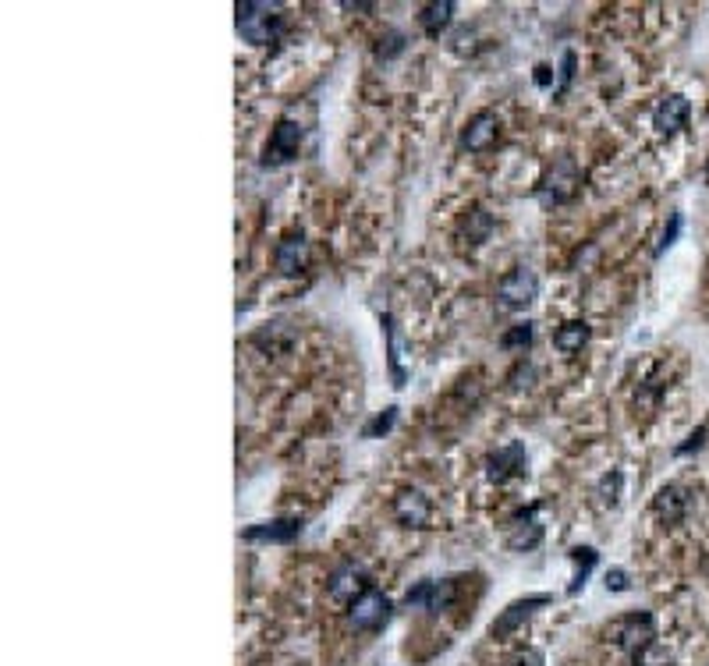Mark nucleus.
Masks as SVG:
<instances>
[{
  "instance_id": "obj_1",
  "label": "nucleus",
  "mask_w": 709,
  "mask_h": 666,
  "mask_svg": "<svg viewBox=\"0 0 709 666\" xmlns=\"http://www.w3.org/2000/svg\"><path fill=\"white\" fill-rule=\"evenodd\" d=\"M238 32L256 47H270L284 32V11L281 4H266V0H242L238 4Z\"/></svg>"
},
{
  "instance_id": "obj_2",
  "label": "nucleus",
  "mask_w": 709,
  "mask_h": 666,
  "mask_svg": "<svg viewBox=\"0 0 709 666\" xmlns=\"http://www.w3.org/2000/svg\"><path fill=\"white\" fill-rule=\"evenodd\" d=\"M607 638L617 645L621 652H642L656 642V620L653 613H624L607 628Z\"/></svg>"
},
{
  "instance_id": "obj_3",
  "label": "nucleus",
  "mask_w": 709,
  "mask_h": 666,
  "mask_svg": "<svg viewBox=\"0 0 709 666\" xmlns=\"http://www.w3.org/2000/svg\"><path fill=\"white\" fill-rule=\"evenodd\" d=\"M539 298V277L529 266H515L511 273H504L497 284V305L507 312H522L529 309Z\"/></svg>"
},
{
  "instance_id": "obj_4",
  "label": "nucleus",
  "mask_w": 709,
  "mask_h": 666,
  "mask_svg": "<svg viewBox=\"0 0 709 666\" xmlns=\"http://www.w3.org/2000/svg\"><path fill=\"white\" fill-rule=\"evenodd\" d=\"M578 185H582V174H578V163L571 156H561V160L546 171V178L539 181V199L546 206H561V202H571L578 195Z\"/></svg>"
},
{
  "instance_id": "obj_5",
  "label": "nucleus",
  "mask_w": 709,
  "mask_h": 666,
  "mask_svg": "<svg viewBox=\"0 0 709 666\" xmlns=\"http://www.w3.org/2000/svg\"><path fill=\"white\" fill-rule=\"evenodd\" d=\"M390 610H394V606H390V599L383 596L380 589H373V585H369V589L348 606V620H351V628H355V631H380V628H387Z\"/></svg>"
},
{
  "instance_id": "obj_6",
  "label": "nucleus",
  "mask_w": 709,
  "mask_h": 666,
  "mask_svg": "<svg viewBox=\"0 0 709 666\" xmlns=\"http://www.w3.org/2000/svg\"><path fill=\"white\" fill-rule=\"evenodd\" d=\"M454 596H458V585H454V578H426L419 581L412 592L405 596V610H429V613H440L447 610V606L454 603Z\"/></svg>"
},
{
  "instance_id": "obj_7",
  "label": "nucleus",
  "mask_w": 709,
  "mask_h": 666,
  "mask_svg": "<svg viewBox=\"0 0 709 666\" xmlns=\"http://www.w3.org/2000/svg\"><path fill=\"white\" fill-rule=\"evenodd\" d=\"M302 149V124L291 121V117H281L277 128L270 132V142L263 149V163L270 167H281V163H291Z\"/></svg>"
},
{
  "instance_id": "obj_8",
  "label": "nucleus",
  "mask_w": 709,
  "mask_h": 666,
  "mask_svg": "<svg viewBox=\"0 0 709 666\" xmlns=\"http://www.w3.org/2000/svg\"><path fill=\"white\" fill-rule=\"evenodd\" d=\"M366 589H369V578H366V571H362L359 564H341V567H334V574L327 578L330 599H334V603H344V606L355 603V599H359Z\"/></svg>"
},
{
  "instance_id": "obj_9",
  "label": "nucleus",
  "mask_w": 709,
  "mask_h": 666,
  "mask_svg": "<svg viewBox=\"0 0 709 666\" xmlns=\"http://www.w3.org/2000/svg\"><path fill=\"white\" fill-rule=\"evenodd\" d=\"M529 472V454H525L522 443H507L497 454L486 457V475L493 482H507V479H522Z\"/></svg>"
},
{
  "instance_id": "obj_10",
  "label": "nucleus",
  "mask_w": 709,
  "mask_h": 666,
  "mask_svg": "<svg viewBox=\"0 0 709 666\" xmlns=\"http://www.w3.org/2000/svg\"><path fill=\"white\" fill-rule=\"evenodd\" d=\"M497 135H500V117L493 110H479V114L468 117L465 132H461V146L468 153H483V149H490L497 142Z\"/></svg>"
},
{
  "instance_id": "obj_11",
  "label": "nucleus",
  "mask_w": 709,
  "mask_h": 666,
  "mask_svg": "<svg viewBox=\"0 0 709 666\" xmlns=\"http://www.w3.org/2000/svg\"><path fill=\"white\" fill-rule=\"evenodd\" d=\"M273 266L284 273V277H295L309 266V241H305L302 231H291L288 238L277 241L273 248Z\"/></svg>"
},
{
  "instance_id": "obj_12",
  "label": "nucleus",
  "mask_w": 709,
  "mask_h": 666,
  "mask_svg": "<svg viewBox=\"0 0 709 666\" xmlns=\"http://www.w3.org/2000/svg\"><path fill=\"white\" fill-rule=\"evenodd\" d=\"M302 528H305L302 518H273L245 528L242 539L245 543H295L298 535H302Z\"/></svg>"
},
{
  "instance_id": "obj_13",
  "label": "nucleus",
  "mask_w": 709,
  "mask_h": 666,
  "mask_svg": "<svg viewBox=\"0 0 709 666\" xmlns=\"http://www.w3.org/2000/svg\"><path fill=\"white\" fill-rule=\"evenodd\" d=\"M546 603H550V596H525V599H515V603L507 606V610L500 613V617L490 624V635H493V638L515 635V631L522 628L525 620H529L532 613H536L539 606H546Z\"/></svg>"
},
{
  "instance_id": "obj_14",
  "label": "nucleus",
  "mask_w": 709,
  "mask_h": 666,
  "mask_svg": "<svg viewBox=\"0 0 709 666\" xmlns=\"http://www.w3.org/2000/svg\"><path fill=\"white\" fill-rule=\"evenodd\" d=\"M394 518H398V525L405 528H429V518H433V507H429L426 493H419V489H405V493L394 496Z\"/></svg>"
},
{
  "instance_id": "obj_15",
  "label": "nucleus",
  "mask_w": 709,
  "mask_h": 666,
  "mask_svg": "<svg viewBox=\"0 0 709 666\" xmlns=\"http://www.w3.org/2000/svg\"><path fill=\"white\" fill-rule=\"evenodd\" d=\"M688 114H692V103L685 100L681 93H674V96H667V100L656 107V114H653V124H656V132L660 135H678L681 128L688 124Z\"/></svg>"
},
{
  "instance_id": "obj_16",
  "label": "nucleus",
  "mask_w": 709,
  "mask_h": 666,
  "mask_svg": "<svg viewBox=\"0 0 709 666\" xmlns=\"http://www.w3.org/2000/svg\"><path fill=\"white\" fill-rule=\"evenodd\" d=\"M688 507H692V500H688V493L681 486H663L660 493L653 496V511L663 525H681Z\"/></svg>"
},
{
  "instance_id": "obj_17",
  "label": "nucleus",
  "mask_w": 709,
  "mask_h": 666,
  "mask_svg": "<svg viewBox=\"0 0 709 666\" xmlns=\"http://www.w3.org/2000/svg\"><path fill=\"white\" fill-rule=\"evenodd\" d=\"M543 543V525L536 521V507L525 514H518L515 525H511V532H507V546L515 553H529L536 550V546Z\"/></svg>"
},
{
  "instance_id": "obj_18",
  "label": "nucleus",
  "mask_w": 709,
  "mask_h": 666,
  "mask_svg": "<svg viewBox=\"0 0 709 666\" xmlns=\"http://www.w3.org/2000/svg\"><path fill=\"white\" fill-rule=\"evenodd\" d=\"M454 11H458L454 8V0H433V4H426V8L419 11L422 32H426L429 39H440V32L454 22Z\"/></svg>"
},
{
  "instance_id": "obj_19",
  "label": "nucleus",
  "mask_w": 709,
  "mask_h": 666,
  "mask_svg": "<svg viewBox=\"0 0 709 666\" xmlns=\"http://www.w3.org/2000/svg\"><path fill=\"white\" fill-rule=\"evenodd\" d=\"M585 341H589V323H585V319H571V323H564L561 330L554 333V348L561 351V355L582 351Z\"/></svg>"
},
{
  "instance_id": "obj_20",
  "label": "nucleus",
  "mask_w": 709,
  "mask_h": 666,
  "mask_svg": "<svg viewBox=\"0 0 709 666\" xmlns=\"http://www.w3.org/2000/svg\"><path fill=\"white\" fill-rule=\"evenodd\" d=\"M461 234H465L472 245H483V241L493 234V217L483 210V206H472V210L465 213V220H461Z\"/></svg>"
},
{
  "instance_id": "obj_21",
  "label": "nucleus",
  "mask_w": 709,
  "mask_h": 666,
  "mask_svg": "<svg viewBox=\"0 0 709 666\" xmlns=\"http://www.w3.org/2000/svg\"><path fill=\"white\" fill-rule=\"evenodd\" d=\"M571 560H575V578H571V585H568V596H578V592L585 589L589 571H593L596 560H600V553H596L593 546H575V550H571Z\"/></svg>"
},
{
  "instance_id": "obj_22",
  "label": "nucleus",
  "mask_w": 709,
  "mask_h": 666,
  "mask_svg": "<svg viewBox=\"0 0 709 666\" xmlns=\"http://www.w3.org/2000/svg\"><path fill=\"white\" fill-rule=\"evenodd\" d=\"M532 323L525 319V323H515L507 333H500V348H507V351H515V348H529L532 344Z\"/></svg>"
},
{
  "instance_id": "obj_23",
  "label": "nucleus",
  "mask_w": 709,
  "mask_h": 666,
  "mask_svg": "<svg viewBox=\"0 0 709 666\" xmlns=\"http://www.w3.org/2000/svg\"><path fill=\"white\" fill-rule=\"evenodd\" d=\"M621 486H624V475L617 472H610V475H603V482H600V500L607 507H617V500H621Z\"/></svg>"
},
{
  "instance_id": "obj_24",
  "label": "nucleus",
  "mask_w": 709,
  "mask_h": 666,
  "mask_svg": "<svg viewBox=\"0 0 709 666\" xmlns=\"http://www.w3.org/2000/svg\"><path fill=\"white\" fill-rule=\"evenodd\" d=\"M394 422H398V408H383L380 415H376V419L369 422L366 429H362V436H366V440H376V436L390 433V426H394Z\"/></svg>"
},
{
  "instance_id": "obj_25",
  "label": "nucleus",
  "mask_w": 709,
  "mask_h": 666,
  "mask_svg": "<svg viewBox=\"0 0 709 666\" xmlns=\"http://www.w3.org/2000/svg\"><path fill=\"white\" fill-rule=\"evenodd\" d=\"M635 666H671V656H667V649H660V645H649V649L635 652Z\"/></svg>"
},
{
  "instance_id": "obj_26",
  "label": "nucleus",
  "mask_w": 709,
  "mask_h": 666,
  "mask_svg": "<svg viewBox=\"0 0 709 666\" xmlns=\"http://www.w3.org/2000/svg\"><path fill=\"white\" fill-rule=\"evenodd\" d=\"M681 224H685V217H681V213H671V224L663 227V234H660V245H656V256H663V252H667V248H671L674 241H678V234H681Z\"/></svg>"
},
{
  "instance_id": "obj_27",
  "label": "nucleus",
  "mask_w": 709,
  "mask_h": 666,
  "mask_svg": "<svg viewBox=\"0 0 709 666\" xmlns=\"http://www.w3.org/2000/svg\"><path fill=\"white\" fill-rule=\"evenodd\" d=\"M628 589H632V581H628V571H621V567L607 571V592H628Z\"/></svg>"
},
{
  "instance_id": "obj_28",
  "label": "nucleus",
  "mask_w": 709,
  "mask_h": 666,
  "mask_svg": "<svg viewBox=\"0 0 709 666\" xmlns=\"http://www.w3.org/2000/svg\"><path fill=\"white\" fill-rule=\"evenodd\" d=\"M571 78H575V54H564L561 57V82H557V93H564V89L571 86Z\"/></svg>"
},
{
  "instance_id": "obj_29",
  "label": "nucleus",
  "mask_w": 709,
  "mask_h": 666,
  "mask_svg": "<svg viewBox=\"0 0 709 666\" xmlns=\"http://www.w3.org/2000/svg\"><path fill=\"white\" fill-rule=\"evenodd\" d=\"M706 433H709V429H706V426H699L692 436H688V443H681V447L674 450V454H692V450H699V447H702V440H706Z\"/></svg>"
},
{
  "instance_id": "obj_30",
  "label": "nucleus",
  "mask_w": 709,
  "mask_h": 666,
  "mask_svg": "<svg viewBox=\"0 0 709 666\" xmlns=\"http://www.w3.org/2000/svg\"><path fill=\"white\" fill-rule=\"evenodd\" d=\"M536 86H539V89H550V86H554V75H550V68H546V64H539V68H536Z\"/></svg>"
},
{
  "instance_id": "obj_31",
  "label": "nucleus",
  "mask_w": 709,
  "mask_h": 666,
  "mask_svg": "<svg viewBox=\"0 0 709 666\" xmlns=\"http://www.w3.org/2000/svg\"><path fill=\"white\" fill-rule=\"evenodd\" d=\"M515 666H543V652H539V649H529L522 659H518Z\"/></svg>"
}]
</instances>
